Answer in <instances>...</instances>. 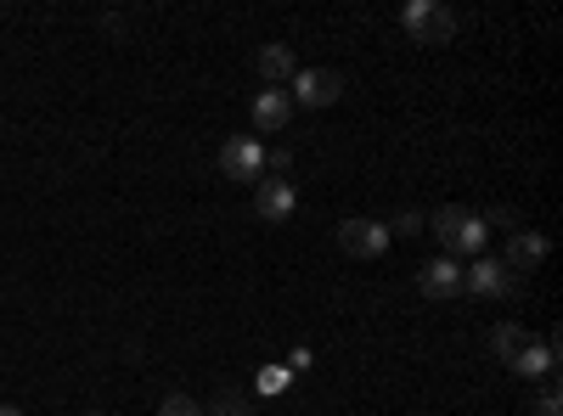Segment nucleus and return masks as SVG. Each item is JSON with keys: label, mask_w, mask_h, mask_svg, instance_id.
Instances as JSON below:
<instances>
[{"label": "nucleus", "mask_w": 563, "mask_h": 416, "mask_svg": "<svg viewBox=\"0 0 563 416\" xmlns=\"http://www.w3.org/2000/svg\"><path fill=\"white\" fill-rule=\"evenodd\" d=\"M260 169H265V147L254 142V135H238V142L220 147V175L225 180H260Z\"/></svg>", "instance_id": "nucleus-5"}, {"label": "nucleus", "mask_w": 563, "mask_h": 416, "mask_svg": "<svg viewBox=\"0 0 563 416\" xmlns=\"http://www.w3.org/2000/svg\"><path fill=\"white\" fill-rule=\"evenodd\" d=\"M536 416H563V394H558V372H552V389L541 394V411Z\"/></svg>", "instance_id": "nucleus-18"}, {"label": "nucleus", "mask_w": 563, "mask_h": 416, "mask_svg": "<svg viewBox=\"0 0 563 416\" xmlns=\"http://www.w3.org/2000/svg\"><path fill=\"white\" fill-rule=\"evenodd\" d=\"M158 416H203V405H198V400H186V394H169V400L158 405Z\"/></svg>", "instance_id": "nucleus-17"}, {"label": "nucleus", "mask_w": 563, "mask_h": 416, "mask_svg": "<svg viewBox=\"0 0 563 416\" xmlns=\"http://www.w3.org/2000/svg\"><path fill=\"white\" fill-rule=\"evenodd\" d=\"M530 338H525V327H519V321H501V327L490 333V349L501 355V360H512V355H519Z\"/></svg>", "instance_id": "nucleus-13"}, {"label": "nucleus", "mask_w": 563, "mask_h": 416, "mask_svg": "<svg viewBox=\"0 0 563 416\" xmlns=\"http://www.w3.org/2000/svg\"><path fill=\"white\" fill-rule=\"evenodd\" d=\"M462 220H467V209H440L434 220H429V231L440 237V248H451L456 243V231H462Z\"/></svg>", "instance_id": "nucleus-14"}, {"label": "nucleus", "mask_w": 563, "mask_h": 416, "mask_svg": "<svg viewBox=\"0 0 563 416\" xmlns=\"http://www.w3.org/2000/svg\"><path fill=\"white\" fill-rule=\"evenodd\" d=\"M288 378H294L288 366H265V372H260V383H254V389H260V394H282V389H288Z\"/></svg>", "instance_id": "nucleus-15"}, {"label": "nucleus", "mask_w": 563, "mask_h": 416, "mask_svg": "<svg viewBox=\"0 0 563 416\" xmlns=\"http://www.w3.org/2000/svg\"><path fill=\"white\" fill-rule=\"evenodd\" d=\"M395 231H400V237H417V231H422V220H417V214H400V225H395Z\"/></svg>", "instance_id": "nucleus-20"}, {"label": "nucleus", "mask_w": 563, "mask_h": 416, "mask_svg": "<svg viewBox=\"0 0 563 416\" xmlns=\"http://www.w3.org/2000/svg\"><path fill=\"white\" fill-rule=\"evenodd\" d=\"M214 416H254V405H249V394H220Z\"/></svg>", "instance_id": "nucleus-16"}, {"label": "nucleus", "mask_w": 563, "mask_h": 416, "mask_svg": "<svg viewBox=\"0 0 563 416\" xmlns=\"http://www.w3.org/2000/svg\"><path fill=\"white\" fill-rule=\"evenodd\" d=\"M254 68H260V79H271V85L282 90V85H288V79L299 74V63H294V45H282V40L260 45V57H254Z\"/></svg>", "instance_id": "nucleus-8"}, {"label": "nucleus", "mask_w": 563, "mask_h": 416, "mask_svg": "<svg viewBox=\"0 0 563 416\" xmlns=\"http://www.w3.org/2000/svg\"><path fill=\"white\" fill-rule=\"evenodd\" d=\"M299 209V192L288 187V180H260V192H254V214L265 220V225H282Z\"/></svg>", "instance_id": "nucleus-7"}, {"label": "nucleus", "mask_w": 563, "mask_h": 416, "mask_svg": "<svg viewBox=\"0 0 563 416\" xmlns=\"http://www.w3.org/2000/svg\"><path fill=\"white\" fill-rule=\"evenodd\" d=\"M288 372H310V349H294L288 355Z\"/></svg>", "instance_id": "nucleus-19"}, {"label": "nucleus", "mask_w": 563, "mask_h": 416, "mask_svg": "<svg viewBox=\"0 0 563 416\" xmlns=\"http://www.w3.org/2000/svg\"><path fill=\"white\" fill-rule=\"evenodd\" d=\"M389 237H395V231L384 220H344L339 225V248L355 254V259H378L389 248Z\"/></svg>", "instance_id": "nucleus-3"}, {"label": "nucleus", "mask_w": 563, "mask_h": 416, "mask_svg": "<svg viewBox=\"0 0 563 416\" xmlns=\"http://www.w3.org/2000/svg\"><path fill=\"white\" fill-rule=\"evenodd\" d=\"M411 45H451L456 34V12L440 7V0H406V12H400Z\"/></svg>", "instance_id": "nucleus-1"}, {"label": "nucleus", "mask_w": 563, "mask_h": 416, "mask_svg": "<svg viewBox=\"0 0 563 416\" xmlns=\"http://www.w3.org/2000/svg\"><path fill=\"white\" fill-rule=\"evenodd\" d=\"M512 282H519V276H512L501 259H490V254H479L474 265L462 270V288H467V293H479V299H507Z\"/></svg>", "instance_id": "nucleus-4"}, {"label": "nucleus", "mask_w": 563, "mask_h": 416, "mask_svg": "<svg viewBox=\"0 0 563 416\" xmlns=\"http://www.w3.org/2000/svg\"><path fill=\"white\" fill-rule=\"evenodd\" d=\"M85 416H102V411H85Z\"/></svg>", "instance_id": "nucleus-22"}, {"label": "nucleus", "mask_w": 563, "mask_h": 416, "mask_svg": "<svg viewBox=\"0 0 563 416\" xmlns=\"http://www.w3.org/2000/svg\"><path fill=\"white\" fill-rule=\"evenodd\" d=\"M507 366H512L519 378H552V372H558V338H547V344H525Z\"/></svg>", "instance_id": "nucleus-10"}, {"label": "nucleus", "mask_w": 563, "mask_h": 416, "mask_svg": "<svg viewBox=\"0 0 563 416\" xmlns=\"http://www.w3.org/2000/svg\"><path fill=\"white\" fill-rule=\"evenodd\" d=\"M417 288H422V299H451V293H462V265H456L451 254L429 259V265L417 270Z\"/></svg>", "instance_id": "nucleus-6"}, {"label": "nucleus", "mask_w": 563, "mask_h": 416, "mask_svg": "<svg viewBox=\"0 0 563 416\" xmlns=\"http://www.w3.org/2000/svg\"><path fill=\"white\" fill-rule=\"evenodd\" d=\"M0 416H23V411H18V405H0Z\"/></svg>", "instance_id": "nucleus-21"}, {"label": "nucleus", "mask_w": 563, "mask_h": 416, "mask_svg": "<svg viewBox=\"0 0 563 416\" xmlns=\"http://www.w3.org/2000/svg\"><path fill=\"white\" fill-rule=\"evenodd\" d=\"M547 248H552V243L541 237V231H519V237L507 243V259H501V265H507L512 276H519V270H536V265L547 259Z\"/></svg>", "instance_id": "nucleus-11"}, {"label": "nucleus", "mask_w": 563, "mask_h": 416, "mask_svg": "<svg viewBox=\"0 0 563 416\" xmlns=\"http://www.w3.org/2000/svg\"><path fill=\"white\" fill-rule=\"evenodd\" d=\"M344 97V74L333 68H299L288 79V102H305V108H333Z\"/></svg>", "instance_id": "nucleus-2"}, {"label": "nucleus", "mask_w": 563, "mask_h": 416, "mask_svg": "<svg viewBox=\"0 0 563 416\" xmlns=\"http://www.w3.org/2000/svg\"><path fill=\"white\" fill-rule=\"evenodd\" d=\"M485 237H490V225L479 214H467L462 231H456V243H451V254H485Z\"/></svg>", "instance_id": "nucleus-12"}, {"label": "nucleus", "mask_w": 563, "mask_h": 416, "mask_svg": "<svg viewBox=\"0 0 563 416\" xmlns=\"http://www.w3.org/2000/svg\"><path fill=\"white\" fill-rule=\"evenodd\" d=\"M249 113H254V124H260V130H282V124L294 119V102H288V90H276V85H265L260 97L249 102Z\"/></svg>", "instance_id": "nucleus-9"}]
</instances>
